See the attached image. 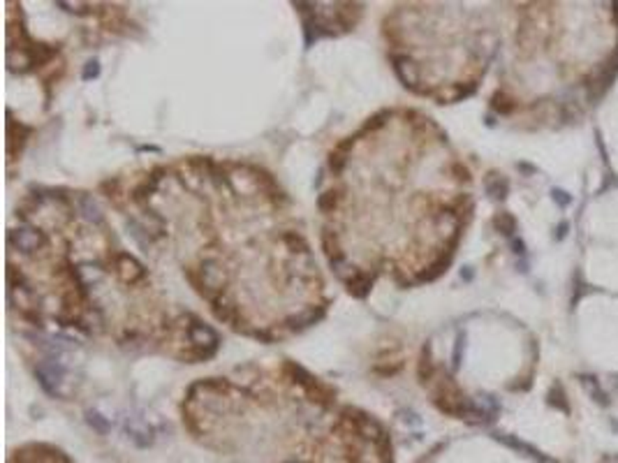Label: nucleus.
Instances as JSON below:
<instances>
[{
	"instance_id": "1",
	"label": "nucleus",
	"mask_w": 618,
	"mask_h": 463,
	"mask_svg": "<svg viewBox=\"0 0 618 463\" xmlns=\"http://www.w3.org/2000/svg\"><path fill=\"white\" fill-rule=\"evenodd\" d=\"M183 274H186L190 285H193V288L200 292L206 302H213L215 297L225 295V288L229 283L227 271L222 269V264L215 260V257H206V260L200 262V267H197V269L188 267Z\"/></svg>"
},
{
	"instance_id": "2",
	"label": "nucleus",
	"mask_w": 618,
	"mask_h": 463,
	"mask_svg": "<svg viewBox=\"0 0 618 463\" xmlns=\"http://www.w3.org/2000/svg\"><path fill=\"white\" fill-rule=\"evenodd\" d=\"M285 373H288L290 380L297 387H301V392L310 401H317V403H329V401L336 396L334 390H329V387L324 385V383H320V380H317L313 373H308V371L303 369V366H299L294 362L285 364Z\"/></svg>"
},
{
	"instance_id": "3",
	"label": "nucleus",
	"mask_w": 618,
	"mask_h": 463,
	"mask_svg": "<svg viewBox=\"0 0 618 463\" xmlns=\"http://www.w3.org/2000/svg\"><path fill=\"white\" fill-rule=\"evenodd\" d=\"M10 246L17 248L19 253L33 255L37 250H42L46 246V234L39 227H30V225H19V227L10 229L8 236Z\"/></svg>"
},
{
	"instance_id": "4",
	"label": "nucleus",
	"mask_w": 618,
	"mask_h": 463,
	"mask_svg": "<svg viewBox=\"0 0 618 463\" xmlns=\"http://www.w3.org/2000/svg\"><path fill=\"white\" fill-rule=\"evenodd\" d=\"M186 333H188V340L193 343L195 350L209 352V355L215 357V352H218V347H220V336L213 326L204 324L200 320H193V324L186 326Z\"/></svg>"
},
{
	"instance_id": "5",
	"label": "nucleus",
	"mask_w": 618,
	"mask_h": 463,
	"mask_svg": "<svg viewBox=\"0 0 618 463\" xmlns=\"http://www.w3.org/2000/svg\"><path fill=\"white\" fill-rule=\"evenodd\" d=\"M112 264H114V271L118 274L121 281L127 283V285H137V283H141L146 278L144 264H141L137 257H132L130 253H123V250L114 253Z\"/></svg>"
},
{
	"instance_id": "6",
	"label": "nucleus",
	"mask_w": 618,
	"mask_h": 463,
	"mask_svg": "<svg viewBox=\"0 0 618 463\" xmlns=\"http://www.w3.org/2000/svg\"><path fill=\"white\" fill-rule=\"evenodd\" d=\"M389 58H391V67H394V72H396L400 84L415 93H422V88H419V65L415 60L410 56H405V53H391Z\"/></svg>"
},
{
	"instance_id": "7",
	"label": "nucleus",
	"mask_w": 618,
	"mask_h": 463,
	"mask_svg": "<svg viewBox=\"0 0 618 463\" xmlns=\"http://www.w3.org/2000/svg\"><path fill=\"white\" fill-rule=\"evenodd\" d=\"M35 376L46 394H58V387L65 378V369L56 362V359H46V362L37 364Z\"/></svg>"
},
{
	"instance_id": "8",
	"label": "nucleus",
	"mask_w": 618,
	"mask_h": 463,
	"mask_svg": "<svg viewBox=\"0 0 618 463\" xmlns=\"http://www.w3.org/2000/svg\"><path fill=\"white\" fill-rule=\"evenodd\" d=\"M324 315H327V306H317V308H308V311L299 313V315L288 317L285 324H288V329H292V331H303V329H308V326L317 324L320 320H324Z\"/></svg>"
},
{
	"instance_id": "9",
	"label": "nucleus",
	"mask_w": 618,
	"mask_h": 463,
	"mask_svg": "<svg viewBox=\"0 0 618 463\" xmlns=\"http://www.w3.org/2000/svg\"><path fill=\"white\" fill-rule=\"evenodd\" d=\"M209 304H211V313H213V317L218 320V322H225V324L239 322V317H236V306L227 295L215 297L213 302H209Z\"/></svg>"
},
{
	"instance_id": "10",
	"label": "nucleus",
	"mask_w": 618,
	"mask_h": 463,
	"mask_svg": "<svg viewBox=\"0 0 618 463\" xmlns=\"http://www.w3.org/2000/svg\"><path fill=\"white\" fill-rule=\"evenodd\" d=\"M373 283H376V276L366 274V271H357V274L345 283V288H348V292L355 299H366L371 295Z\"/></svg>"
},
{
	"instance_id": "11",
	"label": "nucleus",
	"mask_w": 618,
	"mask_h": 463,
	"mask_svg": "<svg viewBox=\"0 0 618 463\" xmlns=\"http://www.w3.org/2000/svg\"><path fill=\"white\" fill-rule=\"evenodd\" d=\"M77 209H79V213L86 218L88 222H93V225H100L102 220H105V216H102V211H100V207L98 204L93 202V197H88V195H77Z\"/></svg>"
},
{
	"instance_id": "12",
	"label": "nucleus",
	"mask_w": 618,
	"mask_h": 463,
	"mask_svg": "<svg viewBox=\"0 0 618 463\" xmlns=\"http://www.w3.org/2000/svg\"><path fill=\"white\" fill-rule=\"evenodd\" d=\"M450 262H452V255H450V257H438V260L433 262L429 269L419 271V274H417V281H419V283H433V281H438V278L447 271V267H450Z\"/></svg>"
},
{
	"instance_id": "13",
	"label": "nucleus",
	"mask_w": 618,
	"mask_h": 463,
	"mask_svg": "<svg viewBox=\"0 0 618 463\" xmlns=\"http://www.w3.org/2000/svg\"><path fill=\"white\" fill-rule=\"evenodd\" d=\"M281 239H283V243L285 246L290 248V253H294V255H303V253H308V241L303 239L301 234H299V232H283L281 234Z\"/></svg>"
},
{
	"instance_id": "14",
	"label": "nucleus",
	"mask_w": 618,
	"mask_h": 463,
	"mask_svg": "<svg viewBox=\"0 0 618 463\" xmlns=\"http://www.w3.org/2000/svg\"><path fill=\"white\" fill-rule=\"evenodd\" d=\"M322 248H324V253H327V260L329 262L343 255L341 243H338V234H336V232L327 229V227L322 229Z\"/></svg>"
},
{
	"instance_id": "15",
	"label": "nucleus",
	"mask_w": 618,
	"mask_h": 463,
	"mask_svg": "<svg viewBox=\"0 0 618 463\" xmlns=\"http://www.w3.org/2000/svg\"><path fill=\"white\" fill-rule=\"evenodd\" d=\"M338 202H341V193L334 188L324 190V193L317 195V209H320L322 213H331V211L338 207Z\"/></svg>"
},
{
	"instance_id": "16",
	"label": "nucleus",
	"mask_w": 618,
	"mask_h": 463,
	"mask_svg": "<svg viewBox=\"0 0 618 463\" xmlns=\"http://www.w3.org/2000/svg\"><path fill=\"white\" fill-rule=\"evenodd\" d=\"M486 193L493 197V200H505L507 195V181L498 174H491L486 179Z\"/></svg>"
},
{
	"instance_id": "17",
	"label": "nucleus",
	"mask_w": 618,
	"mask_h": 463,
	"mask_svg": "<svg viewBox=\"0 0 618 463\" xmlns=\"http://www.w3.org/2000/svg\"><path fill=\"white\" fill-rule=\"evenodd\" d=\"M417 376H419V380H422L424 385L433 378V362H431V357H429V347H424V352H422V359H419Z\"/></svg>"
},
{
	"instance_id": "18",
	"label": "nucleus",
	"mask_w": 618,
	"mask_h": 463,
	"mask_svg": "<svg viewBox=\"0 0 618 463\" xmlns=\"http://www.w3.org/2000/svg\"><path fill=\"white\" fill-rule=\"evenodd\" d=\"M389 116H391V112H378L376 116H371V119L364 123L362 130H359V134H366V132H373V130H378V128H382L387 123L385 119H389ZM359 134H355V137H359Z\"/></svg>"
},
{
	"instance_id": "19",
	"label": "nucleus",
	"mask_w": 618,
	"mask_h": 463,
	"mask_svg": "<svg viewBox=\"0 0 618 463\" xmlns=\"http://www.w3.org/2000/svg\"><path fill=\"white\" fill-rule=\"evenodd\" d=\"M86 421H88V424H91L98 433H107V431H109V421H107L100 412H95V410H88V412H86Z\"/></svg>"
},
{
	"instance_id": "20",
	"label": "nucleus",
	"mask_w": 618,
	"mask_h": 463,
	"mask_svg": "<svg viewBox=\"0 0 618 463\" xmlns=\"http://www.w3.org/2000/svg\"><path fill=\"white\" fill-rule=\"evenodd\" d=\"M327 165H329V169L334 174H341L345 167H348V155L345 153H338V151H331L329 153V160H327Z\"/></svg>"
},
{
	"instance_id": "21",
	"label": "nucleus",
	"mask_w": 618,
	"mask_h": 463,
	"mask_svg": "<svg viewBox=\"0 0 618 463\" xmlns=\"http://www.w3.org/2000/svg\"><path fill=\"white\" fill-rule=\"evenodd\" d=\"M495 227H498L505 236H512V232L517 229V222H514V218L509 213H500L495 218Z\"/></svg>"
},
{
	"instance_id": "22",
	"label": "nucleus",
	"mask_w": 618,
	"mask_h": 463,
	"mask_svg": "<svg viewBox=\"0 0 618 463\" xmlns=\"http://www.w3.org/2000/svg\"><path fill=\"white\" fill-rule=\"evenodd\" d=\"M98 77H100V60L93 58V60H88V63H86L84 72H81V79L91 81V79H98Z\"/></svg>"
},
{
	"instance_id": "23",
	"label": "nucleus",
	"mask_w": 618,
	"mask_h": 463,
	"mask_svg": "<svg viewBox=\"0 0 618 463\" xmlns=\"http://www.w3.org/2000/svg\"><path fill=\"white\" fill-rule=\"evenodd\" d=\"M452 169H454V174H457V179H464V181L470 179V172H468V169H466L464 165H459V162H457V165H454Z\"/></svg>"
},
{
	"instance_id": "24",
	"label": "nucleus",
	"mask_w": 618,
	"mask_h": 463,
	"mask_svg": "<svg viewBox=\"0 0 618 463\" xmlns=\"http://www.w3.org/2000/svg\"><path fill=\"white\" fill-rule=\"evenodd\" d=\"M512 243H514V253H519V255L526 253V246H524V241H521V239H514Z\"/></svg>"
}]
</instances>
